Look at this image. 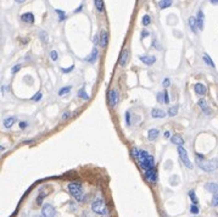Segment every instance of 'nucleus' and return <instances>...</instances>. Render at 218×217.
I'll return each instance as SVG.
<instances>
[{
  "instance_id": "nucleus-38",
  "label": "nucleus",
  "mask_w": 218,
  "mask_h": 217,
  "mask_svg": "<svg viewBox=\"0 0 218 217\" xmlns=\"http://www.w3.org/2000/svg\"><path fill=\"white\" fill-rule=\"evenodd\" d=\"M41 97H43V94H41V93L39 92V93H37V94H36V95L32 98V100H33V101H39L40 99H41Z\"/></svg>"
},
{
  "instance_id": "nucleus-24",
  "label": "nucleus",
  "mask_w": 218,
  "mask_h": 217,
  "mask_svg": "<svg viewBox=\"0 0 218 217\" xmlns=\"http://www.w3.org/2000/svg\"><path fill=\"white\" fill-rule=\"evenodd\" d=\"M15 122H16V117H7L4 121V127L5 128H10V127H12V124Z\"/></svg>"
},
{
  "instance_id": "nucleus-30",
  "label": "nucleus",
  "mask_w": 218,
  "mask_h": 217,
  "mask_svg": "<svg viewBox=\"0 0 218 217\" xmlns=\"http://www.w3.org/2000/svg\"><path fill=\"white\" fill-rule=\"evenodd\" d=\"M71 88H72V87H70V85H68V87H63L62 89L59 90V95H65V94L70 93V92H71Z\"/></svg>"
},
{
  "instance_id": "nucleus-11",
  "label": "nucleus",
  "mask_w": 218,
  "mask_h": 217,
  "mask_svg": "<svg viewBox=\"0 0 218 217\" xmlns=\"http://www.w3.org/2000/svg\"><path fill=\"white\" fill-rule=\"evenodd\" d=\"M139 60H140L143 63L147 65V66H151V65H154V63L156 62V58H155V56H151V55H141V56H139Z\"/></svg>"
},
{
  "instance_id": "nucleus-43",
  "label": "nucleus",
  "mask_w": 218,
  "mask_h": 217,
  "mask_svg": "<svg viewBox=\"0 0 218 217\" xmlns=\"http://www.w3.org/2000/svg\"><path fill=\"white\" fill-rule=\"evenodd\" d=\"M165 104H168L169 102V95H168V93H167V90H165Z\"/></svg>"
},
{
  "instance_id": "nucleus-13",
  "label": "nucleus",
  "mask_w": 218,
  "mask_h": 217,
  "mask_svg": "<svg viewBox=\"0 0 218 217\" xmlns=\"http://www.w3.org/2000/svg\"><path fill=\"white\" fill-rule=\"evenodd\" d=\"M205 189L208 190L212 194H216V193H218V184L213 183V182H208V183L205 184Z\"/></svg>"
},
{
  "instance_id": "nucleus-51",
  "label": "nucleus",
  "mask_w": 218,
  "mask_h": 217,
  "mask_svg": "<svg viewBox=\"0 0 218 217\" xmlns=\"http://www.w3.org/2000/svg\"><path fill=\"white\" fill-rule=\"evenodd\" d=\"M16 1H17V2H23L24 0H16Z\"/></svg>"
},
{
  "instance_id": "nucleus-36",
  "label": "nucleus",
  "mask_w": 218,
  "mask_h": 217,
  "mask_svg": "<svg viewBox=\"0 0 218 217\" xmlns=\"http://www.w3.org/2000/svg\"><path fill=\"white\" fill-rule=\"evenodd\" d=\"M126 123L127 126H130V112L126 111Z\"/></svg>"
},
{
  "instance_id": "nucleus-32",
  "label": "nucleus",
  "mask_w": 218,
  "mask_h": 217,
  "mask_svg": "<svg viewBox=\"0 0 218 217\" xmlns=\"http://www.w3.org/2000/svg\"><path fill=\"white\" fill-rule=\"evenodd\" d=\"M190 212H191V214H194V215H198V214H199L198 205H195V204H191V206H190Z\"/></svg>"
},
{
  "instance_id": "nucleus-17",
  "label": "nucleus",
  "mask_w": 218,
  "mask_h": 217,
  "mask_svg": "<svg viewBox=\"0 0 218 217\" xmlns=\"http://www.w3.org/2000/svg\"><path fill=\"white\" fill-rule=\"evenodd\" d=\"M21 20L26 23H33L34 22V15L32 12H26L21 16Z\"/></svg>"
},
{
  "instance_id": "nucleus-23",
  "label": "nucleus",
  "mask_w": 218,
  "mask_h": 217,
  "mask_svg": "<svg viewBox=\"0 0 218 217\" xmlns=\"http://www.w3.org/2000/svg\"><path fill=\"white\" fill-rule=\"evenodd\" d=\"M94 5H95V9H96L99 12H104V10H105L104 0H94Z\"/></svg>"
},
{
  "instance_id": "nucleus-1",
  "label": "nucleus",
  "mask_w": 218,
  "mask_h": 217,
  "mask_svg": "<svg viewBox=\"0 0 218 217\" xmlns=\"http://www.w3.org/2000/svg\"><path fill=\"white\" fill-rule=\"evenodd\" d=\"M135 158H137V161H138L140 168H141L144 172L155 167V158H154L152 155H150L146 150H140V149H139V153H138V155L135 156Z\"/></svg>"
},
{
  "instance_id": "nucleus-5",
  "label": "nucleus",
  "mask_w": 218,
  "mask_h": 217,
  "mask_svg": "<svg viewBox=\"0 0 218 217\" xmlns=\"http://www.w3.org/2000/svg\"><path fill=\"white\" fill-rule=\"evenodd\" d=\"M178 154H179V158L182 160V162H183V165L184 166H186L188 168H193L194 166H193V163H191V161L189 160V156H188V153H186V150L183 148V146H178Z\"/></svg>"
},
{
  "instance_id": "nucleus-3",
  "label": "nucleus",
  "mask_w": 218,
  "mask_h": 217,
  "mask_svg": "<svg viewBox=\"0 0 218 217\" xmlns=\"http://www.w3.org/2000/svg\"><path fill=\"white\" fill-rule=\"evenodd\" d=\"M199 167L203 170L205 172H212L218 168V158L212 160H206V158H196Z\"/></svg>"
},
{
  "instance_id": "nucleus-6",
  "label": "nucleus",
  "mask_w": 218,
  "mask_h": 217,
  "mask_svg": "<svg viewBox=\"0 0 218 217\" xmlns=\"http://www.w3.org/2000/svg\"><path fill=\"white\" fill-rule=\"evenodd\" d=\"M56 215V210L51 204H43L41 207V216L43 217H54Z\"/></svg>"
},
{
  "instance_id": "nucleus-46",
  "label": "nucleus",
  "mask_w": 218,
  "mask_h": 217,
  "mask_svg": "<svg viewBox=\"0 0 218 217\" xmlns=\"http://www.w3.org/2000/svg\"><path fill=\"white\" fill-rule=\"evenodd\" d=\"M27 127V122H20V128L21 129H24Z\"/></svg>"
},
{
  "instance_id": "nucleus-9",
  "label": "nucleus",
  "mask_w": 218,
  "mask_h": 217,
  "mask_svg": "<svg viewBox=\"0 0 218 217\" xmlns=\"http://www.w3.org/2000/svg\"><path fill=\"white\" fill-rule=\"evenodd\" d=\"M129 55H130L129 49H124V50L122 51V54H121V56H119V61H118L121 67L127 66V63H128V61H129Z\"/></svg>"
},
{
  "instance_id": "nucleus-35",
  "label": "nucleus",
  "mask_w": 218,
  "mask_h": 217,
  "mask_svg": "<svg viewBox=\"0 0 218 217\" xmlns=\"http://www.w3.org/2000/svg\"><path fill=\"white\" fill-rule=\"evenodd\" d=\"M50 58H51V60H53V61H56V60H58V58H59V54H58V51H56V50H53V51L50 53Z\"/></svg>"
},
{
  "instance_id": "nucleus-27",
  "label": "nucleus",
  "mask_w": 218,
  "mask_h": 217,
  "mask_svg": "<svg viewBox=\"0 0 218 217\" xmlns=\"http://www.w3.org/2000/svg\"><path fill=\"white\" fill-rule=\"evenodd\" d=\"M141 23H143V26H144V27L149 26V24L151 23V17H150L149 15H145V16L143 17V20H141Z\"/></svg>"
},
{
  "instance_id": "nucleus-16",
  "label": "nucleus",
  "mask_w": 218,
  "mask_h": 217,
  "mask_svg": "<svg viewBox=\"0 0 218 217\" xmlns=\"http://www.w3.org/2000/svg\"><path fill=\"white\" fill-rule=\"evenodd\" d=\"M198 104H199V106L201 107V110L205 112V114H207V115H210L211 114V111L208 110V105H207V101L205 100L203 98H201L200 100L198 101Z\"/></svg>"
},
{
  "instance_id": "nucleus-39",
  "label": "nucleus",
  "mask_w": 218,
  "mask_h": 217,
  "mask_svg": "<svg viewBox=\"0 0 218 217\" xmlns=\"http://www.w3.org/2000/svg\"><path fill=\"white\" fill-rule=\"evenodd\" d=\"M21 68V65H15L14 67H12V70H11V73H16V72H19Z\"/></svg>"
},
{
  "instance_id": "nucleus-29",
  "label": "nucleus",
  "mask_w": 218,
  "mask_h": 217,
  "mask_svg": "<svg viewBox=\"0 0 218 217\" xmlns=\"http://www.w3.org/2000/svg\"><path fill=\"white\" fill-rule=\"evenodd\" d=\"M55 12L59 15V20L60 21H63L66 19V12L65 11H62V10H60V9H56L55 10Z\"/></svg>"
},
{
  "instance_id": "nucleus-22",
  "label": "nucleus",
  "mask_w": 218,
  "mask_h": 217,
  "mask_svg": "<svg viewBox=\"0 0 218 217\" xmlns=\"http://www.w3.org/2000/svg\"><path fill=\"white\" fill-rule=\"evenodd\" d=\"M172 2H173V0H160L159 1V7L160 9H167V7H169L171 5H172Z\"/></svg>"
},
{
  "instance_id": "nucleus-52",
  "label": "nucleus",
  "mask_w": 218,
  "mask_h": 217,
  "mask_svg": "<svg viewBox=\"0 0 218 217\" xmlns=\"http://www.w3.org/2000/svg\"><path fill=\"white\" fill-rule=\"evenodd\" d=\"M102 217H110V216H102Z\"/></svg>"
},
{
  "instance_id": "nucleus-18",
  "label": "nucleus",
  "mask_w": 218,
  "mask_h": 217,
  "mask_svg": "<svg viewBox=\"0 0 218 217\" xmlns=\"http://www.w3.org/2000/svg\"><path fill=\"white\" fill-rule=\"evenodd\" d=\"M171 141H172L173 144L178 145V146H183V145H184V139H183V137H180L179 134L172 136V137H171Z\"/></svg>"
},
{
  "instance_id": "nucleus-41",
  "label": "nucleus",
  "mask_w": 218,
  "mask_h": 217,
  "mask_svg": "<svg viewBox=\"0 0 218 217\" xmlns=\"http://www.w3.org/2000/svg\"><path fill=\"white\" fill-rule=\"evenodd\" d=\"M169 83H171L169 78H165V79H163V82H162V85H163L165 88H167V87L169 85Z\"/></svg>"
},
{
  "instance_id": "nucleus-34",
  "label": "nucleus",
  "mask_w": 218,
  "mask_h": 217,
  "mask_svg": "<svg viewBox=\"0 0 218 217\" xmlns=\"http://www.w3.org/2000/svg\"><path fill=\"white\" fill-rule=\"evenodd\" d=\"M212 206H215V207H217L218 206V194H213V197H212Z\"/></svg>"
},
{
  "instance_id": "nucleus-12",
  "label": "nucleus",
  "mask_w": 218,
  "mask_h": 217,
  "mask_svg": "<svg viewBox=\"0 0 218 217\" xmlns=\"http://www.w3.org/2000/svg\"><path fill=\"white\" fill-rule=\"evenodd\" d=\"M107 41H109V33H107V31L106 29H101V32H100V46L101 48H105L106 45H107Z\"/></svg>"
},
{
  "instance_id": "nucleus-49",
  "label": "nucleus",
  "mask_w": 218,
  "mask_h": 217,
  "mask_svg": "<svg viewBox=\"0 0 218 217\" xmlns=\"http://www.w3.org/2000/svg\"><path fill=\"white\" fill-rule=\"evenodd\" d=\"M211 1V4H213V5H217L218 4V0H210Z\"/></svg>"
},
{
  "instance_id": "nucleus-31",
  "label": "nucleus",
  "mask_w": 218,
  "mask_h": 217,
  "mask_svg": "<svg viewBox=\"0 0 218 217\" xmlns=\"http://www.w3.org/2000/svg\"><path fill=\"white\" fill-rule=\"evenodd\" d=\"M78 95H79L82 99H85V100H87V99H89V95L84 92V88H80L79 92H78Z\"/></svg>"
},
{
  "instance_id": "nucleus-26",
  "label": "nucleus",
  "mask_w": 218,
  "mask_h": 217,
  "mask_svg": "<svg viewBox=\"0 0 218 217\" xmlns=\"http://www.w3.org/2000/svg\"><path fill=\"white\" fill-rule=\"evenodd\" d=\"M189 197H190V200H191L193 204H195V205L199 204V200H198V197H196V194H195L194 190H190V192H189Z\"/></svg>"
},
{
  "instance_id": "nucleus-45",
  "label": "nucleus",
  "mask_w": 218,
  "mask_h": 217,
  "mask_svg": "<svg viewBox=\"0 0 218 217\" xmlns=\"http://www.w3.org/2000/svg\"><path fill=\"white\" fill-rule=\"evenodd\" d=\"M149 34H150V33H149L147 31H143V32H141V38H145V37H147Z\"/></svg>"
},
{
  "instance_id": "nucleus-28",
  "label": "nucleus",
  "mask_w": 218,
  "mask_h": 217,
  "mask_svg": "<svg viewBox=\"0 0 218 217\" xmlns=\"http://www.w3.org/2000/svg\"><path fill=\"white\" fill-rule=\"evenodd\" d=\"M178 114V107L177 106H173V107H169V110H168V115L171 116V117H173V116H176Z\"/></svg>"
},
{
  "instance_id": "nucleus-20",
  "label": "nucleus",
  "mask_w": 218,
  "mask_h": 217,
  "mask_svg": "<svg viewBox=\"0 0 218 217\" xmlns=\"http://www.w3.org/2000/svg\"><path fill=\"white\" fill-rule=\"evenodd\" d=\"M160 136V131L157 128H152L147 132V137H149V140H155L157 139V137Z\"/></svg>"
},
{
  "instance_id": "nucleus-10",
  "label": "nucleus",
  "mask_w": 218,
  "mask_h": 217,
  "mask_svg": "<svg viewBox=\"0 0 218 217\" xmlns=\"http://www.w3.org/2000/svg\"><path fill=\"white\" fill-rule=\"evenodd\" d=\"M194 92L200 95V97H203L206 93H207V88H206V85L205 84H202V83H196L195 85H194Z\"/></svg>"
},
{
  "instance_id": "nucleus-47",
  "label": "nucleus",
  "mask_w": 218,
  "mask_h": 217,
  "mask_svg": "<svg viewBox=\"0 0 218 217\" xmlns=\"http://www.w3.org/2000/svg\"><path fill=\"white\" fill-rule=\"evenodd\" d=\"M169 136H171L169 131H166V132H165V137H166V138H169Z\"/></svg>"
},
{
  "instance_id": "nucleus-48",
  "label": "nucleus",
  "mask_w": 218,
  "mask_h": 217,
  "mask_svg": "<svg viewBox=\"0 0 218 217\" xmlns=\"http://www.w3.org/2000/svg\"><path fill=\"white\" fill-rule=\"evenodd\" d=\"M80 217H90V216H89V214H88V212H83Z\"/></svg>"
},
{
  "instance_id": "nucleus-4",
  "label": "nucleus",
  "mask_w": 218,
  "mask_h": 217,
  "mask_svg": "<svg viewBox=\"0 0 218 217\" xmlns=\"http://www.w3.org/2000/svg\"><path fill=\"white\" fill-rule=\"evenodd\" d=\"M92 211L98 214V215H104V216H107L110 210L107 207V205L105 204V201L101 199V197H98L93 201L92 204Z\"/></svg>"
},
{
  "instance_id": "nucleus-33",
  "label": "nucleus",
  "mask_w": 218,
  "mask_h": 217,
  "mask_svg": "<svg viewBox=\"0 0 218 217\" xmlns=\"http://www.w3.org/2000/svg\"><path fill=\"white\" fill-rule=\"evenodd\" d=\"M46 197V194H44L41 190H40V193H39V197H37V204H39V205H41V202H43V199L44 197Z\"/></svg>"
},
{
  "instance_id": "nucleus-8",
  "label": "nucleus",
  "mask_w": 218,
  "mask_h": 217,
  "mask_svg": "<svg viewBox=\"0 0 218 217\" xmlns=\"http://www.w3.org/2000/svg\"><path fill=\"white\" fill-rule=\"evenodd\" d=\"M144 177H145V179H146L149 183L155 184V183L157 182V171H156V168L154 167V168H151V170L145 171V172H144Z\"/></svg>"
},
{
  "instance_id": "nucleus-19",
  "label": "nucleus",
  "mask_w": 218,
  "mask_h": 217,
  "mask_svg": "<svg viewBox=\"0 0 218 217\" xmlns=\"http://www.w3.org/2000/svg\"><path fill=\"white\" fill-rule=\"evenodd\" d=\"M188 23H189V27H190V29L194 32V33H196V31H198V21H196V17H190L189 21H188Z\"/></svg>"
},
{
  "instance_id": "nucleus-25",
  "label": "nucleus",
  "mask_w": 218,
  "mask_h": 217,
  "mask_svg": "<svg viewBox=\"0 0 218 217\" xmlns=\"http://www.w3.org/2000/svg\"><path fill=\"white\" fill-rule=\"evenodd\" d=\"M202 60H203V61H205V62H206L208 66H211V67H215V63H213V61L211 60V58H210L207 54H203V55H202Z\"/></svg>"
},
{
  "instance_id": "nucleus-7",
  "label": "nucleus",
  "mask_w": 218,
  "mask_h": 217,
  "mask_svg": "<svg viewBox=\"0 0 218 217\" xmlns=\"http://www.w3.org/2000/svg\"><path fill=\"white\" fill-rule=\"evenodd\" d=\"M107 101H109V105L111 107H115L118 102V92L117 89H111L109 90V94H107Z\"/></svg>"
},
{
  "instance_id": "nucleus-44",
  "label": "nucleus",
  "mask_w": 218,
  "mask_h": 217,
  "mask_svg": "<svg viewBox=\"0 0 218 217\" xmlns=\"http://www.w3.org/2000/svg\"><path fill=\"white\" fill-rule=\"evenodd\" d=\"M70 116H71V112H70V111H66V112L62 114V119H67Z\"/></svg>"
},
{
  "instance_id": "nucleus-14",
  "label": "nucleus",
  "mask_w": 218,
  "mask_h": 217,
  "mask_svg": "<svg viewBox=\"0 0 218 217\" xmlns=\"http://www.w3.org/2000/svg\"><path fill=\"white\" fill-rule=\"evenodd\" d=\"M151 117L154 119H163L166 117V112L161 109H152L151 110Z\"/></svg>"
},
{
  "instance_id": "nucleus-40",
  "label": "nucleus",
  "mask_w": 218,
  "mask_h": 217,
  "mask_svg": "<svg viewBox=\"0 0 218 217\" xmlns=\"http://www.w3.org/2000/svg\"><path fill=\"white\" fill-rule=\"evenodd\" d=\"M73 68H75V66H73V65H72V66H70V67H68V68H62V70H61V71H62V72H63V73H68V72H71V71H72V70H73Z\"/></svg>"
},
{
  "instance_id": "nucleus-15",
  "label": "nucleus",
  "mask_w": 218,
  "mask_h": 217,
  "mask_svg": "<svg viewBox=\"0 0 218 217\" xmlns=\"http://www.w3.org/2000/svg\"><path fill=\"white\" fill-rule=\"evenodd\" d=\"M98 55H99V51H98V49H96V46H95V48L93 49V51L90 53V55L85 58V61H88L89 63H93V62H95V61H96V59H98Z\"/></svg>"
},
{
  "instance_id": "nucleus-21",
  "label": "nucleus",
  "mask_w": 218,
  "mask_h": 217,
  "mask_svg": "<svg viewBox=\"0 0 218 217\" xmlns=\"http://www.w3.org/2000/svg\"><path fill=\"white\" fill-rule=\"evenodd\" d=\"M203 20H205V15H203V12L200 10V11L198 12V16H196L199 29H202V28H203Z\"/></svg>"
},
{
  "instance_id": "nucleus-50",
  "label": "nucleus",
  "mask_w": 218,
  "mask_h": 217,
  "mask_svg": "<svg viewBox=\"0 0 218 217\" xmlns=\"http://www.w3.org/2000/svg\"><path fill=\"white\" fill-rule=\"evenodd\" d=\"M80 10H82V5H80L78 9H76V10H75V14H76V12H80Z\"/></svg>"
},
{
  "instance_id": "nucleus-42",
  "label": "nucleus",
  "mask_w": 218,
  "mask_h": 217,
  "mask_svg": "<svg viewBox=\"0 0 218 217\" xmlns=\"http://www.w3.org/2000/svg\"><path fill=\"white\" fill-rule=\"evenodd\" d=\"M40 37L43 38V40H44V41H48V34H46L44 31H41V32H40Z\"/></svg>"
},
{
  "instance_id": "nucleus-37",
  "label": "nucleus",
  "mask_w": 218,
  "mask_h": 217,
  "mask_svg": "<svg viewBox=\"0 0 218 217\" xmlns=\"http://www.w3.org/2000/svg\"><path fill=\"white\" fill-rule=\"evenodd\" d=\"M163 97H165V95H163L162 93H159V94H157V101H159L160 104H163V102H165V98H163Z\"/></svg>"
},
{
  "instance_id": "nucleus-2",
  "label": "nucleus",
  "mask_w": 218,
  "mask_h": 217,
  "mask_svg": "<svg viewBox=\"0 0 218 217\" xmlns=\"http://www.w3.org/2000/svg\"><path fill=\"white\" fill-rule=\"evenodd\" d=\"M67 189H68L70 194L76 199V201L83 202L85 200V194H84V190H83V185L80 184L79 182H71V183H68Z\"/></svg>"
}]
</instances>
